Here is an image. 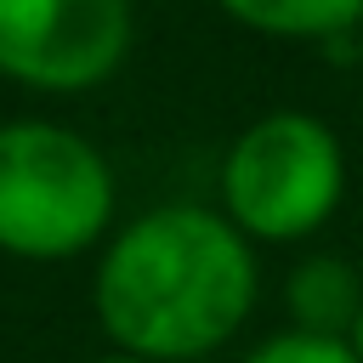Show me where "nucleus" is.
Returning a JSON list of instances; mask_svg holds the SVG:
<instances>
[{
    "instance_id": "1",
    "label": "nucleus",
    "mask_w": 363,
    "mask_h": 363,
    "mask_svg": "<svg viewBox=\"0 0 363 363\" xmlns=\"http://www.w3.org/2000/svg\"><path fill=\"white\" fill-rule=\"evenodd\" d=\"M255 289V250L227 210L159 204L102 250L91 301L119 352L187 363L244 329Z\"/></svg>"
},
{
    "instance_id": "8",
    "label": "nucleus",
    "mask_w": 363,
    "mask_h": 363,
    "mask_svg": "<svg viewBox=\"0 0 363 363\" xmlns=\"http://www.w3.org/2000/svg\"><path fill=\"white\" fill-rule=\"evenodd\" d=\"M346 340H352V352H357V363H363V312H357V323H352V335H346Z\"/></svg>"
},
{
    "instance_id": "5",
    "label": "nucleus",
    "mask_w": 363,
    "mask_h": 363,
    "mask_svg": "<svg viewBox=\"0 0 363 363\" xmlns=\"http://www.w3.org/2000/svg\"><path fill=\"white\" fill-rule=\"evenodd\" d=\"M284 306H289L295 329L346 340L352 323H357V312H363V278L340 255H306L284 278Z\"/></svg>"
},
{
    "instance_id": "3",
    "label": "nucleus",
    "mask_w": 363,
    "mask_h": 363,
    "mask_svg": "<svg viewBox=\"0 0 363 363\" xmlns=\"http://www.w3.org/2000/svg\"><path fill=\"white\" fill-rule=\"evenodd\" d=\"M346 199L340 136L301 108L250 119L221 159V210L255 244L312 238Z\"/></svg>"
},
{
    "instance_id": "2",
    "label": "nucleus",
    "mask_w": 363,
    "mask_h": 363,
    "mask_svg": "<svg viewBox=\"0 0 363 363\" xmlns=\"http://www.w3.org/2000/svg\"><path fill=\"white\" fill-rule=\"evenodd\" d=\"M113 216L108 159L68 125H0V250L17 261H68Z\"/></svg>"
},
{
    "instance_id": "10",
    "label": "nucleus",
    "mask_w": 363,
    "mask_h": 363,
    "mask_svg": "<svg viewBox=\"0 0 363 363\" xmlns=\"http://www.w3.org/2000/svg\"><path fill=\"white\" fill-rule=\"evenodd\" d=\"M357 74H363V28H357Z\"/></svg>"
},
{
    "instance_id": "6",
    "label": "nucleus",
    "mask_w": 363,
    "mask_h": 363,
    "mask_svg": "<svg viewBox=\"0 0 363 363\" xmlns=\"http://www.w3.org/2000/svg\"><path fill=\"white\" fill-rule=\"evenodd\" d=\"M216 6L267 40H340L363 28V0H216Z\"/></svg>"
},
{
    "instance_id": "7",
    "label": "nucleus",
    "mask_w": 363,
    "mask_h": 363,
    "mask_svg": "<svg viewBox=\"0 0 363 363\" xmlns=\"http://www.w3.org/2000/svg\"><path fill=\"white\" fill-rule=\"evenodd\" d=\"M244 363H357V352H352V340H329V335H306V329H284V335H267L261 346H250Z\"/></svg>"
},
{
    "instance_id": "9",
    "label": "nucleus",
    "mask_w": 363,
    "mask_h": 363,
    "mask_svg": "<svg viewBox=\"0 0 363 363\" xmlns=\"http://www.w3.org/2000/svg\"><path fill=\"white\" fill-rule=\"evenodd\" d=\"M91 363H153V357H130V352H113V357H91Z\"/></svg>"
},
{
    "instance_id": "4",
    "label": "nucleus",
    "mask_w": 363,
    "mask_h": 363,
    "mask_svg": "<svg viewBox=\"0 0 363 363\" xmlns=\"http://www.w3.org/2000/svg\"><path fill=\"white\" fill-rule=\"evenodd\" d=\"M130 51V0H0V74L91 91Z\"/></svg>"
}]
</instances>
